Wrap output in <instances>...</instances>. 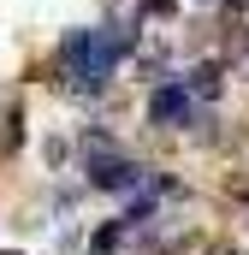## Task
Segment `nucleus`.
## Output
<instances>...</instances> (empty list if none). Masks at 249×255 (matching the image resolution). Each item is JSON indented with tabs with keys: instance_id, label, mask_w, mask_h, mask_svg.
<instances>
[{
	"instance_id": "f257e3e1",
	"label": "nucleus",
	"mask_w": 249,
	"mask_h": 255,
	"mask_svg": "<svg viewBox=\"0 0 249 255\" xmlns=\"http://www.w3.org/2000/svg\"><path fill=\"white\" fill-rule=\"evenodd\" d=\"M148 113H154L160 125H190V119H196V113H190V95L178 83H160V89L148 95Z\"/></svg>"
}]
</instances>
